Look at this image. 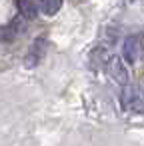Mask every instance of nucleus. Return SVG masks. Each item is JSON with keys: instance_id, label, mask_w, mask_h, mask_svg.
Wrapping results in <instances>:
<instances>
[{"instance_id": "2", "label": "nucleus", "mask_w": 144, "mask_h": 146, "mask_svg": "<svg viewBox=\"0 0 144 146\" xmlns=\"http://www.w3.org/2000/svg\"><path fill=\"white\" fill-rule=\"evenodd\" d=\"M138 54H140V40L138 36H130L124 40L122 44V58L126 64H134L138 60Z\"/></svg>"}, {"instance_id": "6", "label": "nucleus", "mask_w": 144, "mask_h": 146, "mask_svg": "<svg viewBox=\"0 0 144 146\" xmlns=\"http://www.w3.org/2000/svg\"><path fill=\"white\" fill-rule=\"evenodd\" d=\"M36 6H38V10H42L44 14L52 16V14H56V12L60 10V6H62V0H38V2H36Z\"/></svg>"}, {"instance_id": "3", "label": "nucleus", "mask_w": 144, "mask_h": 146, "mask_svg": "<svg viewBox=\"0 0 144 146\" xmlns=\"http://www.w3.org/2000/svg\"><path fill=\"white\" fill-rule=\"evenodd\" d=\"M108 70H110V74H112V78H114L116 82L128 84V70H126V66H124V62H122L120 58L112 56V58H110V64H108Z\"/></svg>"}, {"instance_id": "4", "label": "nucleus", "mask_w": 144, "mask_h": 146, "mask_svg": "<svg viewBox=\"0 0 144 146\" xmlns=\"http://www.w3.org/2000/svg\"><path fill=\"white\" fill-rule=\"evenodd\" d=\"M18 4V10H20V16L26 18V20H34L38 16V6L34 0H16Z\"/></svg>"}, {"instance_id": "5", "label": "nucleus", "mask_w": 144, "mask_h": 146, "mask_svg": "<svg viewBox=\"0 0 144 146\" xmlns=\"http://www.w3.org/2000/svg\"><path fill=\"white\" fill-rule=\"evenodd\" d=\"M44 40L40 38V40H36L34 44H32V48H30V52H28V56L24 58V64L28 66V68H32V66H36L38 64V60L42 58V54H44Z\"/></svg>"}, {"instance_id": "7", "label": "nucleus", "mask_w": 144, "mask_h": 146, "mask_svg": "<svg viewBox=\"0 0 144 146\" xmlns=\"http://www.w3.org/2000/svg\"><path fill=\"white\" fill-rule=\"evenodd\" d=\"M20 30H22V24H16V20H14L6 28H0V40H12V38L18 36Z\"/></svg>"}, {"instance_id": "1", "label": "nucleus", "mask_w": 144, "mask_h": 146, "mask_svg": "<svg viewBox=\"0 0 144 146\" xmlns=\"http://www.w3.org/2000/svg\"><path fill=\"white\" fill-rule=\"evenodd\" d=\"M122 106L126 110H132V112L144 110V96H142L140 88L130 86V84H124V90H122Z\"/></svg>"}]
</instances>
